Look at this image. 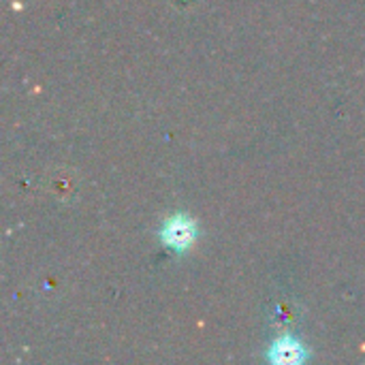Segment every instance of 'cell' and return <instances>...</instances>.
I'll use <instances>...</instances> for the list:
<instances>
[{
    "mask_svg": "<svg viewBox=\"0 0 365 365\" xmlns=\"http://www.w3.org/2000/svg\"><path fill=\"white\" fill-rule=\"evenodd\" d=\"M197 225L190 216H184V214H173L171 218H167L158 231V237L160 242L171 248L173 252H186L195 240H197Z\"/></svg>",
    "mask_w": 365,
    "mask_h": 365,
    "instance_id": "cell-1",
    "label": "cell"
},
{
    "mask_svg": "<svg viewBox=\"0 0 365 365\" xmlns=\"http://www.w3.org/2000/svg\"><path fill=\"white\" fill-rule=\"evenodd\" d=\"M267 359L278 365H297L308 359V353L295 336H282L267 349Z\"/></svg>",
    "mask_w": 365,
    "mask_h": 365,
    "instance_id": "cell-2",
    "label": "cell"
}]
</instances>
